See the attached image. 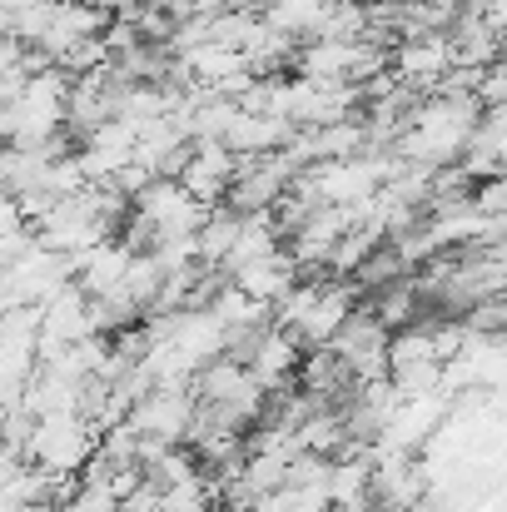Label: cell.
Here are the masks:
<instances>
[{"label": "cell", "instance_id": "1", "mask_svg": "<svg viewBox=\"0 0 507 512\" xmlns=\"http://www.w3.org/2000/svg\"><path fill=\"white\" fill-rule=\"evenodd\" d=\"M478 125H483V100L478 95H433L413 110V120L398 140V155L418 160V165H433V170H448L473 150Z\"/></svg>", "mask_w": 507, "mask_h": 512}, {"label": "cell", "instance_id": "2", "mask_svg": "<svg viewBox=\"0 0 507 512\" xmlns=\"http://www.w3.org/2000/svg\"><path fill=\"white\" fill-rule=\"evenodd\" d=\"M70 85L75 80L60 65L35 70L25 80V90L15 100H5V140L10 145H25V150L60 140V130L70 120Z\"/></svg>", "mask_w": 507, "mask_h": 512}, {"label": "cell", "instance_id": "3", "mask_svg": "<svg viewBox=\"0 0 507 512\" xmlns=\"http://www.w3.org/2000/svg\"><path fill=\"white\" fill-rule=\"evenodd\" d=\"M329 348L348 363V373H353L358 383H368V378H393V329H388L373 309H358V314L338 329V339L329 343Z\"/></svg>", "mask_w": 507, "mask_h": 512}, {"label": "cell", "instance_id": "4", "mask_svg": "<svg viewBox=\"0 0 507 512\" xmlns=\"http://www.w3.org/2000/svg\"><path fill=\"white\" fill-rule=\"evenodd\" d=\"M453 40H448V30H438V35H413V40H403L398 50H393V75L403 80V85H413L418 95H428V90H438L448 75H453Z\"/></svg>", "mask_w": 507, "mask_h": 512}, {"label": "cell", "instance_id": "5", "mask_svg": "<svg viewBox=\"0 0 507 512\" xmlns=\"http://www.w3.org/2000/svg\"><path fill=\"white\" fill-rule=\"evenodd\" d=\"M239 155L224 145V140H194V155H189V165H184V184L204 199V204H224L229 199V189H234V174H239Z\"/></svg>", "mask_w": 507, "mask_h": 512}, {"label": "cell", "instance_id": "6", "mask_svg": "<svg viewBox=\"0 0 507 512\" xmlns=\"http://www.w3.org/2000/svg\"><path fill=\"white\" fill-rule=\"evenodd\" d=\"M239 229H244V209H234L229 199L224 204H209V219L199 224V264L209 269H224L234 244H239Z\"/></svg>", "mask_w": 507, "mask_h": 512}, {"label": "cell", "instance_id": "7", "mask_svg": "<svg viewBox=\"0 0 507 512\" xmlns=\"http://www.w3.org/2000/svg\"><path fill=\"white\" fill-rule=\"evenodd\" d=\"M329 10H334V0H274V5H264L269 25H279L294 40H314Z\"/></svg>", "mask_w": 507, "mask_h": 512}, {"label": "cell", "instance_id": "8", "mask_svg": "<svg viewBox=\"0 0 507 512\" xmlns=\"http://www.w3.org/2000/svg\"><path fill=\"white\" fill-rule=\"evenodd\" d=\"M363 5H398V0H363Z\"/></svg>", "mask_w": 507, "mask_h": 512}, {"label": "cell", "instance_id": "9", "mask_svg": "<svg viewBox=\"0 0 507 512\" xmlns=\"http://www.w3.org/2000/svg\"><path fill=\"white\" fill-rule=\"evenodd\" d=\"M249 5H259V10H264V5H274V0H249Z\"/></svg>", "mask_w": 507, "mask_h": 512}]
</instances>
